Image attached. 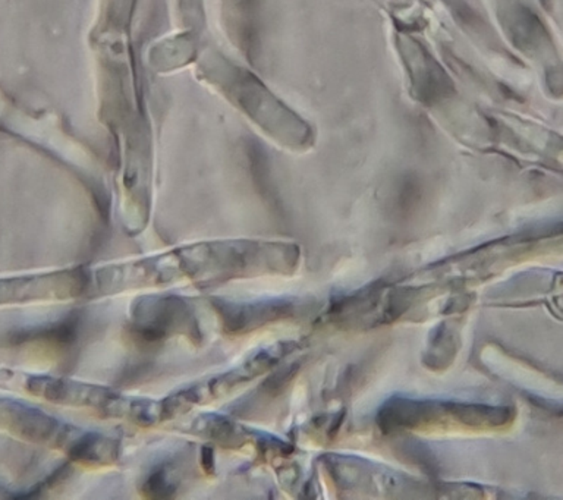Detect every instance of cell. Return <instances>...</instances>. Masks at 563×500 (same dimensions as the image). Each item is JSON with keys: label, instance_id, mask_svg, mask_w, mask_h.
Masks as SVG:
<instances>
[{"label": "cell", "instance_id": "8992f818", "mask_svg": "<svg viewBox=\"0 0 563 500\" xmlns=\"http://www.w3.org/2000/svg\"><path fill=\"white\" fill-rule=\"evenodd\" d=\"M500 19L511 42L522 52H540L549 42L540 18L519 0H511L500 9Z\"/></svg>", "mask_w": 563, "mask_h": 500}, {"label": "cell", "instance_id": "7a4b0ae2", "mask_svg": "<svg viewBox=\"0 0 563 500\" xmlns=\"http://www.w3.org/2000/svg\"><path fill=\"white\" fill-rule=\"evenodd\" d=\"M30 386L34 393H40V396L46 397L47 401L60 405L93 408L108 417L135 419L139 424L162 419L160 404L132 401L105 388L69 382L62 378H35Z\"/></svg>", "mask_w": 563, "mask_h": 500}, {"label": "cell", "instance_id": "5b68a950", "mask_svg": "<svg viewBox=\"0 0 563 500\" xmlns=\"http://www.w3.org/2000/svg\"><path fill=\"white\" fill-rule=\"evenodd\" d=\"M400 50L414 93L421 102L437 103L453 91V84L445 69L414 38L402 40Z\"/></svg>", "mask_w": 563, "mask_h": 500}, {"label": "cell", "instance_id": "6da1fadb", "mask_svg": "<svg viewBox=\"0 0 563 500\" xmlns=\"http://www.w3.org/2000/svg\"><path fill=\"white\" fill-rule=\"evenodd\" d=\"M139 264L146 286L166 285L182 279L214 284L261 273H282L296 264V252L292 245L269 243H201L144 258Z\"/></svg>", "mask_w": 563, "mask_h": 500}, {"label": "cell", "instance_id": "277c9868", "mask_svg": "<svg viewBox=\"0 0 563 500\" xmlns=\"http://www.w3.org/2000/svg\"><path fill=\"white\" fill-rule=\"evenodd\" d=\"M134 327L146 339L156 341L169 333L197 335L190 307L176 298H144L134 307Z\"/></svg>", "mask_w": 563, "mask_h": 500}, {"label": "cell", "instance_id": "3957f363", "mask_svg": "<svg viewBox=\"0 0 563 500\" xmlns=\"http://www.w3.org/2000/svg\"><path fill=\"white\" fill-rule=\"evenodd\" d=\"M508 418L505 409H493L489 407H472V405H449V404H421V402H404L397 401L396 404L386 408L383 419L389 427H427L434 424L436 427L446 426H467L472 427H487L505 424Z\"/></svg>", "mask_w": 563, "mask_h": 500}, {"label": "cell", "instance_id": "52a82bcc", "mask_svg": "<svg viewBox=\"0 0 563 500\" xmlns=\"http://www.w3.org/2000/svg\"><path fill=\"white\" fill-rule=\"evenodd\" d=\"M219 315L222 317V323L228 332H243L251 327L261 326L266 322H272L277 317H284L289 310L277 304H261V306H236L228 303H219L214 306Z\"/></svg>", "mask_w": 563, "mask_h": 500}]
</instances>
